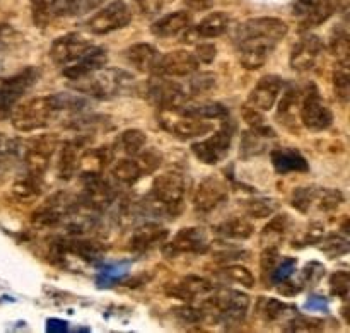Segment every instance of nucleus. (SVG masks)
Instances as JSON below:
<instances>
[{
    "label": "nucleus",
    "mask_w": 350,
    "mask_h": 333,
    "mask_svg": "<svg viewBox=\"0 0 350 333\" xmlns=\"http://www.w3.org/2000/svg\"><path fill=\"white\" fill-rule=\"evenodd\" d=\"M255 232L252 222L245 217H231L219 222L214 228V235L222 241H246Z\"/></svg>",
    "instance_id": "nucleus-28"
},
{
    "label": "nucleus",
    "mask_w": 350,
    "mask_h": 333,
    "mask_svg": "<svg viewBox=\"0 0 350 333\" xmlns=\"http://www.w3.org/2000/svg\"><path fill=\"white\" fill-rule=\"evenodd\" d=\"M330 51L337 62H349L350 58V41H349V31L345 26H338L334 31V36L330 40Z\"/></svg>",
    "instance_id": "nucleus-42"
},
{
    "label": "nucleus",
    "mask_w": 350,
    "mask_h": 333,
    "mask_svg": "<svg viewBox=\"0 0 350 333\" xmlns=\"http://www.w3.org/2000/svg\"><path fill=\"white\" fill-rule=\"evenodd\" d=\"M111 178L120 187H133L137 181L142 180L144 173L135 157H123L115 161L111 166Z\"/></svg>",
    "instance_id": "nucleus-32"
},
{
    "label": "nucleus",
    "mask_w": 350,
    "mask_h": 333,
    "mask_svg": "<svg viewBox=\"0 0 350 333\" xmlns=\"http://www.w3.org/2000/svg\"><path fill=\"white\" fill-rule=\"evenodd\" d=\"M320 243H323L320 245V250L327 253L330 258H337L349 252V241L342 235H328L327 238H321Z\"/></svg>",
    "instance_id": "nucleus-48"
},
{
    "label": "nucleus",
    "mask_w": 350,
    "mask_h": 333,
    "mask_svg": "<svg viewBox=\"0 0 350 333\" xmlns=\"http://www.w3.org/2000/svg\"><path fill=\"white\" fill-rule=\"evenodd\" d=\"M243 118L248 123L250 129H262V126L267 125L265 118H263V111H260V109L253 108L250 105H246L243 108Z\"/></svg>",
    "instance_id": "nucleus-54"
},
{
    "label": "nucleus",
    "mask_w": 350,
    "mask_h": 333,
    "mask_svg": "<svg viewBox=\"0 0 350 333\" xmlns=\"http://www.w3.org/2000/svg\"><path fill=\"white\" fill-rule=\"evenodd\" d=\"M215 289V284L211 280L204 279L198 276H187L181 280L174 284H167L164 287V293L170 297H176V299L183 301V303L191 304L198 297H207L212 291Z\"/></svg>",
    "instance_id": "nucleus-19"
},
{
    "label": "nucleus",
    "mask_w": 350,
    "mask_h": 333,
    "mask_svg": "<svg viewBox=\"0 0 350 333\" xmlns=\"http://www.w3.org/2000/svg\"><path fill=\"white\" fill-rule=\"evenodd\" d=\"M75 205H77V200L65 191L53 194L34 211L33 224L40 228H53V226L62 224L74 211Z\"/></svg>",
    "instance_id": "nucleus-13"
},
{
    "label": "nucleus",
    "mask_w": 350,
    "mask_h": 333,
    "mask_svg": "<svg viewBox=\"0 0 350 333\" xmlns=\"http://www.w3.org/2000/svg\"><path fill=\"white\" fill-rule=\"evenodd\" d=\"M215 0H183V5L190 12H204L214 7Z\"/></svg>",
    "instance_id": "nucleus-59"
},
{
    "label": "nucleus",
    "mask_w": 350,
    "mask_h": 333,
    "mask_svg": "<svg viewBox=\"0 0 350 333\" xmlns=\"http://www.w3.org/2000/svg\"><path fill=\"white\" fill-rule=\"evenodd\" d=\"M58 146H60V139L57 133H43V135L33 137L24 142V147L23 149L19 147V150L23 152V161L27 173L43 176Z\"/></svg>",
    "instance_id": "nucleus-8"
},
{
    "label": "nucleus",
    "mask_w": 350,
    "mask_h": 333,
    "mask_svg": "<svg viewBox=\"0 0 350 333\" xmlns=\"http://www.w3.org/2000/svg\"><path fill=\"white\" fill-rule=\"evenodd\" d=\"M126 64L132 65L140 74H150L156 70V65L159 62L161 53L157 48L150 43H135L129 46L123 53Z\"/></svg>",
    "instance_id": "nucleus-26"
},
{
    "label": "nucleus",
    "mask_w": 350,
    "mask_h": 333,
    "mask_svg": "<svg viewBox=\"0 0 350 333\" xmlns=\"http://www.w3.org/2000/svg\"><path fill=\"white\" fill-rule=\"evenodd\" d=\"M82 0H53V16H70L79 9Z\"/></svg>",
    "instance_id": "nucleus-56"
},
{
    "label": "nucleus",
    "mask_w": 350,
    "mask_h": 333,
    "mask_svg": "<svg viewBox=\"0 0 350 333\" xmlns=\"http://www.w3.org/2000/svg\"><path fill=\"white\" fill-rule=\"evenodd\" d=\"M289 229H291L289 214L282 212V214L273 215V217L269 221V224L262 229L260 241L263 243V246H279L280 243L286 239Z\"/></svg>",
    "instance_id": "nucleus-33"
},
{
    "label": "nucleus",
    "mask_w": 350,
    "mask_h": 333,
    "mask_svg": "<svg viewBox=\"0 0 350 333\" xmlns=\"http://www.w3.org/2000/svg\"><path fill=\"white\" fill-rule=\"evenodd\" d=\"M135 159L139 163L140 170H142L144 176H147V174L154 173L161 166V163H163V154L154 149H144L142 152L137 154Z\"/></svg>",
    "instance_id": "nucleus-49"
},
{
    "label": "nucleus",
    "mask_w": 350,
    "mask_h": 333,
    "mask_svg": "<svg viewBox=\"0 0 350 333\" xmlns=\"http://www.w3.org/2000/svg\"><path fill=\"white\" fill-rule=\"evenodd\" d=\"M211 248L208 235L204 228H183L173 236L171 241L163 245V253L167 258H178L180 255H204Z\"/></svg>",
    "instance_id": "nucleus-11"
},
{
    "label": "nucleus",
    "mask_w": 350,
    "mask_h": 333,
    "mask_svg": "<svg viewBox=\"0 0 350 333\" xmlns=\"http://www.w3.org/2000/svg\"><path fill=\"white\" fill-rule=\"evenodd\" d=\"M334 92L335 98L347 105L350 99V70L349 62H337L334 68Z\"/></svg>",
    "instance_id": "nucleus-39"
},
{
    "label": "nucleus",
    "mask_w": 350,
    "mask_h": 333,
    "mask_svg": "<svg viewBox=\"0 0 350 333\" xmlns=\"http://www.w3.org/2000/svg\"><path fill=\"white\" fill-rule=\"evenodd\" d=\"M277 209H279V204L273 198H253L245 204L246 214L255 219L269 217V215L275 214Z\"/></svg>",
    "instance_id": "nucleus-44"
},
{
    "label": "nucleus",
    "mask_w": 350,
    "mask_h": 333,
    "mask_svg": "<svg viewBox=\"0 0 350 333\" xmlns=\"http://www.w3.org/2000/svg\"><path fill=\"white\" fill-rule=\"evenodd\" d=\"M287 33L289 26L279 17H252L239 24L234 31V44L241 67L246 70L262 68Z\"/></svg>",
    "instance_id": "nucleus-1"
},
{
    "label": "nucleus",
    "mask_w": 350,
    "mask_h": 333,
    "mask_svg": "<svg viewBox=\"0 0 350 333\" xmlns=\"http://www.w3.org/2000/svg\"><path fill=\"white\" fill-rule=\"evenodd\" d=\"M171 311H173V315L181 321V323H187V325H200L202 321L208 317L207 311H205L204 308L202 306L195 308L188 303H185L183 306L180 308H174V310Z\"/></svg>",
    "instance_id": "nucleus-46"
},
{
    "label": "nucleus",
    "mask_w": 350,
    "mask_h": 333,
    "mask_svg": "<svg viewBox=\"0 0 350 333\" xmlns=\"http://www.w3.org/2000/svg\"><path fill=\"white\" fill-rule=\"evenodd\" d=\"M286 332H321L325 330V321L314 317H303V315H294L291 320H287Z\"/></svg>",
    "instance_id": "nucleus-45"
},
{
    "label": "nucleus",
    "mask_w": 350,
    "mask_h": 333,
    "mask_svg": "<svg viewBox=\"0 0 350 333\" xmlns=\"http://www.w3.org/2000/svg\"><path fill=\"white\" fill-rule=\"evenodd\" d=\"M82 178H84V191H82L79 204L92 212H101L106 207H109L111 202L115 200L116 191L115 187L103 178V173L89 174V176Z\"/></svg>",
    "instance_id": "nucleus-16"
},
{
    "label": "nucleus",
    "mask_w": 350,
    "mask_h": 333,
    "mask_svg": "<svg viewBox=\"0 0 350 333\" xmlns=\"http://www.w3.org/2000/svg\"><path fill=\"white\" fill-rule=\"evenodd\" d=\"M284 89V81L277 75H265L256 82L255 88L252 89L248 96V105L260 111H270L275 106L280 92Z\"/></svg>",
    "instance_id": "nucleus-22"
},
{
    "label": "nucleus",
    "mask_w": 350,
    "mask_h": 333,
    "mask_svg": "<svg viewBox=\"0 0 350 333\" xmlns=\"http://www.w3.org/2000/svg\"><path fill=\"white\" fill-rule=\"evenodd\" d=\"M270 157H272L273 168H275L277 173L280 174L310 170L303 154H301L299 150L293 149V147H277V149H273L272 152H270Z\"/></svg>",
    "instance_id": "nucleus-29"
},
{
    "label": "nucleus",
    "mask_w": 350,
    "mask_h": 333,
    "mask_svg": "<svg viewBox=\"0 0 350 333\" xmlns=\"http://www.w3.org/2000/svg\"><path fill=\"white\" fill-rule=\"evenodd\" d=\"M85 142L88 140L84 137H77V139L67 140V142L62 144L60 157H58L57 163V174L60 180L68 181L77 174L79 157H81L82 150L85 149Z\"/></svg>",
    "instance_id": "nucleus-24"
},
{
    "label": "nucleus",
    "mask_w": 350,
    "mask_h": 333,
    "mask_svg": "<svg viewBox=\"0 0 350 333\" xmlns=\"http://www.w3.org/2000/svg\"><path fill=\"white\" fill-rule=\"evenodd\" d=\"M178 109L187 113V115L198 116V118H205V120H219V118H226V116L229 115L228 108L217 101H200V103L187 101Z\"/></svg>",
    "instance_id": "nucleus-34"
},
{
    "label": "nucleus",
    "mask_w": 350,
    "mask_h": 333,
    "mask_svg": "<svg viewBox=\"0 0 350 333\" xmlns=\"http://www.w3.org/2000/svg\"><path fill=\"white\" fill-rule=\"evenodd\" d=\"M92 46L94 44H92V41L89 38L82 36L79 33H68L53 40L50 51H48V57L58 67H65V65L72 64L77 58H81Z\"/></svg>",
    "instance_id": "nucleus-15"
},
{
    "label": "nucleus",
    "mask_w": 350,
    "mask_h": 333,
    "mask_svg": "<svg viewBox=\"0 0 350 333\" xmlns=\"http://www.w3.org/2000/svg\"><path fill=\"white\" fill-rule=\"evenodd\" d=\"M195 57L200 64H212L217 57V46L211 41H205V43H198L195 48Z\"/></svg>",
    "instance_id": "nucleus-53"
},
{
    "label": "nucleus",
    "mask_w": 350,
    "mask_h": 333,
    "mask_svg": "<svg viewBox=\"0 0 350 333\" xmlns=\"http://www.w3.org/2000/svg\"><path fill=\"white\" fill-rule=\"evenodd\" d=\"M325 50V43L318 34L308 33L294 44L289 57V65L296 72H308L317 65Z\"/></svg>",
    "instance_id": "nucleus-18"
},
{
    "label": "nucleus",
    "mask_w": 350,
    "mask_h": 333,
    "mask_svg": "<svg viewBox=\"0 0 350 333\" xmlns=\"http://www.w3.org/2000/svg\"><path fill=\"white\" fill-rule=\"evenodd\" d=\"M17 152H19V147H17L16 140L9 139V137L0 133V166H2L9 157H12L14 154Z\"/></svg>",
    "instance_id": "nucleus-57"
},
{
    "label": "nucleus",
    "mask_w": 350,
    "mask_h": 333,
    "mask_svg": "<svg viewBox=\"0 0 350 333\" xmlns=\"http://www.w3.org/2000/svg\"><path fill=\"white\" fill-rule=\"evenodd\" d=\"M279 262H280L279 246H265L262 252V256H260V269H262V277L265 282L273 276Z\"/></svg>",
    "instance_id": "nucleus-47"
},
{
    "label": "nucleus",
    "mask_w": 350,
    "mask_h": 333,
    "mask_svg": "<svg viewBox=\"0 0 350 333\" xmlns=\"http://www.w3.org/2000/svg\"><path fill=\"white\" fill-rule=\"evenodd\" d=\"M301 289H303V286H301V284H294V282H282V286L277 287L279 294H282V296H286V297L296 296L297 293H301Z\"/></svg>",
    "instance_id": "nucleus-60"
},
{
    "label": "nucleus",
    "mask_w": 350,
    "mask_h": 333,
    "mask_svg": "<svg viewBox=\"0 0 350 333\" xmlns=\"http://www.w3.org/2000/svg\"><path fill=\"white\" fill-rule=\"evenodd\" d=\"M79 99L68 92L51 96H38L24 103H17L10 113V123L17 132H36L43 130L57 118L58 113L75 108Z\"/></svg>",
    "instance_id": "nucleus-2"
},
{
    "label": "nucleus",
    "mask_w": 350,
    "mask_h": 333,
    "mask_svg": "<svg viewBox=\"0 0 350 333\" xmlns=\"http://www.w3.org/2000/svg\"><path fill=\"white\" fill-rule=\"evenodd\" d=\"M40 77V68L26 67L24 70L12 75V77L0 82V122L9 118L17 103L23 99V96L26 94L34 84H38Z\"/></svg>",
    "instance_id": "nucleus-7"
},
{
    "label": "nucleus",
    "mask_w": 350,
    "mask_h": 333,
    "mask_svg": "<svg viewBox=\"0 0 350 333\" xmlns=\"http://www.w3.org/2000/svg\"><path fill=\"white\" fill-rule=\"evenodd\" d=\"M215 75L211 74V72H200V74H191L188 77V85L185 88L188 96H200L207 94L208 91L215 88Z\"/></svg>",
    "instance_id": "nucleus-41"
},
{
    "label": "nucleus",
    "mask_w": 350,
    "mask_h": 333,
    "mask_svg": "<svg viewBox=\"0 0 350 333\" xmlns=\"http://www.w3.org/2000/svg\"><path fill=\"white\" fill-rule=\"evenodd\" d=\"M330 291L334 296L340 299H347L350 291V274L349 272H335L330 276Z\"/></svg>",
    "instance_id": "nucleus-52"
},
{
    "label": "nucleus",
    "mask_w": 350,
    "mask_h": 333,
    "mask_svg": "<svg viewBox=\"0 0 350 333\" xmlns=\"http://www.w3.org/2000/svg\"><path fill=\"white\" fill-rule=\"evenodd\" d=\"M133 77L120 68H105L75 81V89L98 99H109L129 91Z\"/></svg>",
    "instance_id": "nucleus-3"
},
{
    "label": "nucleus",
    "mask_w": 350,
    "mask_h": 333,
    "mask_svg": "<svg viewBox=\"0 0 350 333\" xmlns=\"http://www.w3.org/2000/svg\"><path fill=\"white\" fill-rule=\"evenodd\" d=\"M344 194L334 188H314L313 197H311V209H317L320 212H334L344 204Z\"/></svg>",
    "instance_id": "nucleus-36"
},
{
    "label": "nucleus",
    "mask_w": 350,
    "mask_h": 333,
    "mask_svg": "<svg viewBox=\"0 0 350 333\" xmlns=\"http://www.w3.org/2000/svg\"><path fill=\"white\" fill-rule=\"evenodd\" d=\"M229 198V185L215 176H207L197 185L193 194V207L198 214H211Z\"/></svg>",
    "instance_id": "nucleus-14"
},
{
    "label": "nucleus",
    "mask_w": 350,
    "mask_h": 333,
    "mask_svg": "<svg viewBox=\"0 0 350 333\" xmlns=\"http://www.w3.org/2000/svg\"><path fill=\"white\" fill-rule=\"evenodd\" d=\"M277 133L272 126L265 125L262 129H250L241 133L239 142V157L243 161H250L258 157L269 150V140L275 139Z\"/></svg>",
    "instance_id": "nucleus-23"
},
{
    "label": "nucleus",
    "mask_w": 350,
    "mask_h": 333,
    "mask_svg": "<svg viewBox=\"0 0 350 333\" xmlns=\"http://www.w3.org/2000/svg\"><path fill=\"white\" fill-rule=\"evenodd\" d=\"M231 24V17L228 12L215 10V12L207 14L198 24L191 27L195 38H219L228 31Z\"/></svg>",
    "instance_id": "nucleus-31"
},
{
    "label": "nucleus",
    "mask_w": 350,
    "mask_h": 333,
    "mask_svg": "<svg viewBox=\"0 0 350 333\" xmlns=\"http://www.w3.org/2000/svg\"><path fill=\"white\" fill-rule=\"evenodd\" d=\"M232 139H234V126H229L226 123L222 129H219L217 132L212 133L207 139L200 140V142H195L191 146V152L193 156L200 161L202 164H207V166H215L221 161H224L226 157L231 152Z\"/></svg>",
    "instance_id": "nucleus-9"
},
{
    "label": "nucleus",
    "mask_w": 350,
    "mask_h": 333,
    "mask_svg": "<svg viewBox=\"0 0 350 333\" xmlns=\"http://www.w3.org/2000/svg\"><path fill=\"white\" fill-rule=\"evenodd\" d=\"M282 98L279 101V109H277V120L286 126H296V116L299 115V105L303 99V92L297 85H289L284 92H280Z\"/></svg>",
    "instance_id": "nucleus-30"
},
{
    "label": "nucleus",
    "mask_w": 350,
    "mask_h": 333,
    "mask_svg": "<svg viewBox=\"0 0 350 333\" xmlns=\"http://www.w3.org/2000/svg\"><path fill=\"white\" fill-rule=\"evenodd\" d=\"M43 191V176L27 173L14 185V194L19 198H34Z\"/></svg>",
    "instance_id": "nucleus-40"
},
{
    "label": "nucleus",
    "mask_w": 350,
    "mask_h": 333,
    "mask_svg": "<svg viewBox=\"0 0 350 333\" xmlns=\"http://www.w3.org/2000/svg\"><path fill=\"white\" fill-rule=\"evenodd\" d=\"M132 21V10L125 0H113L88 19V29L92 34H109L126 27Z\"/></svg>",
    "instance_id": "nucleus-10"
},
{
    "label": "nucleus",
    "mask_w": 350,
    "mask_h": 333,
    "mask_svg": "<svg viewBox=\"0 0 350 333\" xmlns=\"http://www.w3.org/2000/svg\"><path fill=\"white\" fill-rule=\"evenodd\" d=\"M116 146L129 157H135L137 154H140L146 149L147 135L139 129L123 130L118 135V139H116Z\"/></svg>",
    "instance_id": "nucleus-37"
},
{
    "label": "nucleus",
    "mask_w": 350,
    "mask_h": 333,
    "mask_svg": "<svg viewBox=\"0 0 350 333\" xmlns=\"http://www.w3.org/2000/svg\"><path fill=\"white\" fill-rule=\"evenodd\" d=\"M323 224L321 222H313V224L308 226L306 229H304L303 232H301L299 236H297V239H294V248H303V246H308V245H314V243H320V239L323 238L325 231H323Z\"/></svg>",
    "instance_id": "nucleus-51"
},
{
    "label": "nucleus",
    "mask_w": 350,
    "mask_h": 333,
    "mask_svg": "<svg viewBox=\"0 0 350 333\" xmlns=\"http://www.w3.org/2000/svg\"><path fill=\"white\" fill-rule=\"evenodd\" d=\"M217 276L222 277V279H226V280H232V282H236V284H241V286L246 287V289H252V287H255V276H253V274L243 265L224 267V269L219 270Z\"/></svg>",
    "instance_id": "nucleus-43"
},
{
    "label": "nucleus",
    "mask_w": 350,
    "mask_h": 333,
    "mask_svg": "<svg viewBox=\"0 0 350 333\" xmlns=\"http://www.w3.org/2000/svg\"><path fill=\"white\" fill-rule=\"evenodd\" d=\"M323 2H327V0H296L293 5V16L301 19V17L313 12V10L317 9V7H320Z\"/></svg>",
    "instance_id": "nucleus-55"
},
{
    "label": "nucleus",
    "mask_w": 350,
    "mask_h": 333,
    "mask_svg": "<svg viewBox=\"0 0 350 333\" xmlns=\"http://www.w3.org/2000/svg\"><path fill=\"white\" fill-rule=\"evenodd\" d=\"M258 315L265 321H279L282 318L289 317V315H296L297 308L291 306V304L284 303V301L279 299H269V297H262L258 301Z\"/></svg>",
    "instance_id": "nucleus-38"
},
{
    "label": "nucleus",
    "mask_w": 350,
    "mask_h": 333,
    "mask_svg": "<svg viewBox=\"0 0 350 333\" xmlns=\"http://www.w3.org/2000/svg\"><path fill=\"white\" fill-rule=\"evenodd\" d=\"M33 19L36 26H46L53 17V0H31Z\"/></svg>",
    "instance_id": "nucleus-50"
},
{
    "label": "nucleus",
    "mask_w": 350,
    "mask_h": 333,
    "mask_svg": "<svg viewBox=\"0 0 350 333\" xmlns=\"http://www.w3.org/2000/svg\"><path fill=\"white\" fill-rule=\"evenodd\" d=\"M340 7V0H327V2L321 3L320 7L310 12L308 16L301 17L299 19V31L304 33V31H311L313 27L320 26V24L327 23L332 16L338 10Z\"/></svg>",
    "instance_id": "nucleus-35"
},
{
    "label": "nucleus",
    "mask_w": 350,
    "mask_h": 333,
    "mask_svg": "<svg viewBox=\"0 0 350 333\" xmlns=\"http://www.w3.org/2000/svg\"><path fill=\"white\" fill-rule=\"evenodd\" d=\"M202 308L207 315L214 313L215 317L224 321H241L246 317L250 308V296L238 289H228V287H215L204 301Z\"/></svg>",
    "instance_id": "nucleus-5"
},
{
    "label": "nucleus",
    "mask_w": 350,
    "mask_h": 333,
    "mask_svg": "<svg viewBox=\"0 0 350 333\" xmlns=\"http://www.w3.org/2000/svg\"><path fill=\"white\" fill-rule=\"evenodd\" d=\"M185 195H187V180L178 171H166L154 178L150 197L161 211L167 212L176 217L183 207Z\"/></svg>",
    "instance_id": "nucleus-4"
},
{
    "label": "nucleus",
    "mask_w": 350,
    "mask_h": 333,
    "mask_svg": "<svg viewBox=\"0 0 350 333\" xmlns=\"http://www.w3.org/2000/svg\"><path fill=\"white\" fill-rule=\"evenodd\" d=\"M170 238V231L159 222H144L133 229L129 239V248L135 253L149 252L156 246L164 245Z\"/></svg>",
    "instance_id": "nucleus-21"
},
{
    "label": "nucleus",
    "mask_w": 350,
    "mask_h": 333,
    "mask_svg": "<svg viewBox=\"0 0 350 333\" xmlns=\"http://www.w3.org/2000/svg\"><path fill=\"white\" fill-rule=\"evenodd\" d=\"M106 64H108V51L101 46H92L81 58H77L72 64L65 65L62 68V75L74 82L81 81V79L101 70L103 67H106Z\"/></svg>",
    "instance_id": "nucleus-20"
},
{
    "label": "nucleus",
    "mask_w": 350,
    "mask_h": 333,
    "mask_svg": "<svg viewBox=\"0 0 350 333\" xmlns=\"http://www.w3.org/2000/svg\"><path fill=\"white\" fill-rule=\"evenodd\" d=\"M191 26L190 10H176V12L166 14L154 21L150 26V33L157 38H174L183 34Z\"/></svg>",
    "instance_id": "nucleus-27"
},
{
    "label": "nucleus",
    "mask_w": 350,
    "mask_h": 333,
    "mask_svg": "<svg viewBox=\"0 0 350 333\" xmlns=\"http://www.w3.org/2000/svg\"><path fill=\"white\" fill-rule=\"evenodd\" d=\"M200 62L197 60L191 51L174 50L166 55H161L156 65V74L170 79H187L191 74L198 72Z\"/></svg>",
    "instance_id": "nucleus-17"
},
{
    "label": "nucleus",
    "mask_w": 350,
    "mask_h": 333,
    "mask_svg": "<svg viewBox=\"0 0 350 333\" xmlns=\"http://www.w3.org/2000/svg\"><path fill=\"white\" fill-rule=\"evenodd\" d=\"M135 3L140 12L147 17L157 16L164 7V0H135Z\"/></svg>",
    "instance_id": "nucleus-58"
},
{
    "label": "nucleus",
    "mask_w": 350,
    "mask_h": 333,
    "mask_svg": "<svg viewBox=\"0 0 350 333\" xmlns=\"http://www.w3.org/2000/svg\"><path fill=\"white\" fill-rule=\"evenodd\" d=\"M159 123L167 133L180 140H191L214 132L211 120L187 115L180 109H159Z\"/></svg>",
    "instance_id": "nucleus-6"
},
{
    "label": "nucleus",
    "mask_w": 350,
    "mask_h": 333,
    "mask_svg": "<svg viewBox=\"0 0 350 333\" xmlns=\"http://www.w3.org/2000/svg\"><path fill=\"white\" fill-rule=\"evenodd\" d=\"M299 122L311 132H323L334 125V113L321 99L317 88L306 92L299 105Z\"/></svg>",
    "instance_id": "nucleus-12"
},
{
    "label": "nucleus",
    "mask_w": 350,
    "mask_h": 333,
    "mask_svg": "<svg viewBox=\"0 0 350 333\" xmlns=\"http://www.w3.org/2000/svg\"><path fill=\"white\" fill-rule=\"evenodd\" d=\"M113 161H115V150L111 147H89V149L82 150L81 157H79L77 173H81L82 176L101 174Z\"/></svg>",
    "instance_id": "nucleus-25"
}]
</instances>
